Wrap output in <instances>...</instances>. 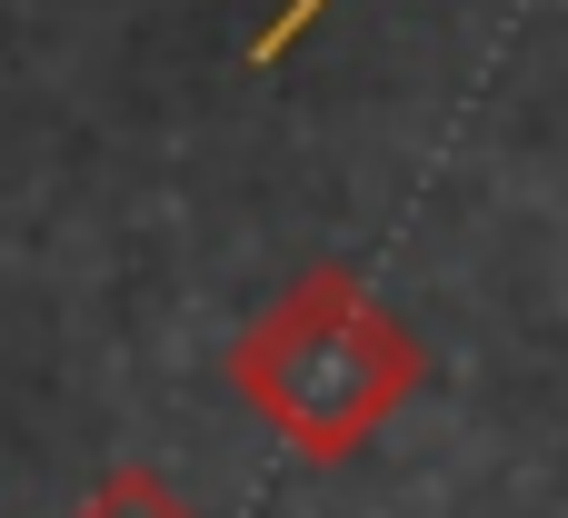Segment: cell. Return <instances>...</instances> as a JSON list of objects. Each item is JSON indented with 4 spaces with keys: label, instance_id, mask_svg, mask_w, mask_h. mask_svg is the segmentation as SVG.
<instances>
[{
    "label": "cell",
    "instance_id": "obj_1",
    "mask_svg": "<svg viewBox=\"0 0 568 518\" xmlns=\"http://www.w3.org/2000/svg\"><path fill=\"white\" fill-rule=\"evenodd\" d=\"M429 379L419 339L349 280V270H310L290 280L240 339H230V389L250 399V419H270L300 459L339 469L359 459L399 409L409 389Z\"/></svg>",
    "mask_w": 568,
    "mask_h": 518
},
{
    "label": "cell",
    "instance_id": "obj_2",
    "mask_svg": "<svg viewBox=\"0 0 568 518\" xmlns=\"http://www.w3.org/2000/svg\"><path fill=\"white\" fill-rule=\"evenodd\" d=\"M70 518H200V509H190V499H180L160 469H110V479H100V489H90Z\"/></svg>",
    "mask_w": 568,
    "mask_h": 518
},
{
    "label": "cell",
    "instance_id": "obj_3",
    "mask_svg": "<svg viewBox=\"0 0 568 518\" xmlns=\"http://www.w3.org/2000/svg\"><path fill=\"white\" fill-rule=\"evenodd\" d=\"M320 10H329V0H290V10H280V20L260 30V60H280V50H290V40H300V30H310Z\"/></svg>",
    "mask_w": 568,
    "mask_h": 518
}]
</instances>
